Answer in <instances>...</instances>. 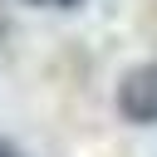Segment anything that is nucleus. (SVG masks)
Returning a JSON list of instances; mask_svg holds the SVG:
<instances>
[{
  "instance_id": "obj_3",
  "label": "nucleus",
  "mask_w": 157,
  "mask_h": 157,
  "mask_svg": "<svg viewBox=\"0 0 157 157\" xmlns=\"http://www.w3.org/2000/svg\"><path fill=\"white\" fill-rule=\"evenodd\" d=\"M0 157H20V152H10V147H0Z\"/></svg>"
},
{
  "instance_id": "obj_1",
  "label": "nucleus",
  "mask_w": 157,
  "mask_h": 157,
  "mask_svg": "<svg viewBox=\"0 0 157 157\" xmlns=\"http://www.w3.org/2000/svg\"><path fill=\"white\" fill-rule=\"evenodd\" d=\"M118 108L132 123H157V64H137L118 83Z\"/></svg>"
},
{
  "instance_id": "obj_2",
  "label": "nucleus",
  "mask_w": 157,
  "mask_h": 157,
  "mask_svg": "<svg viewBox=\"0 0 157 157\" xmlns=\"http://www.w3.org/2000/svg\"><path fill=\"white\" fill-rule=\"evenodd\" d=\"M34 5H54V10H69V5H78V0H34Z\"/></svg>"
}]
</instances>
